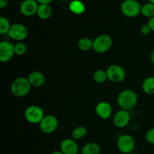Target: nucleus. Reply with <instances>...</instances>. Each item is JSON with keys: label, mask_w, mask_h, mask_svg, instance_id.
I'll list each match as a JSON object with an SVG mask.
<instances>
[{"label": "nucleus", "mask_w": 154, "mask_h": 154, "mask_svg": "<svg viewBox=\"0 0 154 154\" xmlns=\"http://www.w3.org/2000/svg\"><path fill=\"white\" fill-rule=\"evenodd\" d=\"M150 61L154 65V48L153 49V51H152L151 54H150Z\"/></svg>", "instance_id": "obj_31"}, {"label": "nucleus", "mask_w": 154, "mask_h": 154, "mask_svg": "<svg viewBox=\"0 0 154 154\" xmlns=\"http://www.w3.org/2000/svg\"><path fill=\"white\" fill-rule=\"evenodd\" d=\"M52 14V8L49 4H39L37 16L42 20H48Z\"/></svg>", "instance_id": "obj_17"}, {"label": "nucleus", "mask_w": 154, "mask_h": 154, "mask_svg": "<svg viewBox=\"0 0 154 154\" xmlns=\"http://www.w3.org/2000/svg\"><path fill=\"white\" fill-rule=\"evenodd\" d=\"M153 76H154V69H153Z\"/></svg>", "instance_id": "obj_36"}, {"label": "nucleus", "mask_w": 154, "mask_h": 154, "mask_svg": "<svg viewBox=\"0 0 154 154\" xmlns=\"http://www.w3.org/2000/svg\"><path fill=\"white\" fill-rule=\"evenodd\" d=\"M107 79H108V75H107L106 70L99 69V70H96L93 74V80L95 82L98 84H102L105 82Z\"/></svg>", "instance_id": "obj_23"}, {"label": "nucleus", "mask_w": 154, "mask_h": 154, "mask_svg": "<svg viewBox=\"0 0 154 154\" xmlns=\"http://www.w3.org/2000/svg\"><path fill=\"white\" fill-rule=\"evenodd\" d=\"M138 101V95L132 90H124L119 93L117 102L120 109L130 111L137 105Z\"/></svg>", "instance_id": "obj_1"}, {"label": "nucleus", "mask_w": 154, "mask_h": 154, "mask_svg": "<svg viewBox=\"0 0 154 154\" xmlns=\"http://www.w3.org/2000/svg\"><path fill=\"white\" fill-rule=\"evenodd\" d=\"M141 14L143 16L148 17L149 19L154 17V5L151 2H147L141 5Z\"/></svg>", "instance_id": "obj_22"}, {"label": "nucleus", "mask_w": 154, "mask_h": 154, "mask_svg": "<svg viewBox=\"0 0 154 154\" xmlns=\"http://www.w3.org/2000/svg\"><path fill=\"white\" fill-rule=\"evenodd\" d=\"M130 120L131 115L129 111L120 109L114 114L113 123L116 127L119 128V129H123L128 126Z\"/></svg>", "instance_id": "obj_11"}, {"label": "nucleus", "mask_w": 154, "mask_h": 154, "mask_svg": "<svg viewBox=\"0 0 154 154\" xmlns=\"http://www.w3.org/2000/svg\"><path fill=\"white\" fill-rule=\"evenodd\" d=\"M11 27V25L8 19L5 17H0V33L2 35L8 34Z\"/></svg>", "instance_id": "obj_24"}, {"label": "nucleus", "mask_w": 154, "mask_h": 154, "mask_svg": "<svg viewBox=\"0 0 154 154\" xmlns=\"http://www.w3.org/2000/svg\"><path fill=\"white\" fill-rule=\"evenodd\" d=\"M78 48L82 51H89L93 49V41L87 37L82 38L78 41Z\"/></svg>", "instance_id": "obj_20"}, {"label": "nucleus", "mask_w": 154, "mask_h": 154, "mask_svg": "<svg viewBox=\"0 0 154 154\" xmlns=\"http://www.w3.org/2000/svg\"><path fill=\"white\" fill-rule=\"evenodd\" d=\"M24 116L29 123L32 124H39L45 117V113L41 107L38 105H30L26 109Z\"/></svg>", "instance_id": "obj_5"}, {"label": "nucleus", "mask_w": 154, "mask_h": 154, "mask_svg": "<svg viewBox=\"0 0 154 154\" xmlns=\"http://www.w3.org/2000/svg\"><path fill=\"white\" fill-rule=\"evenodd\" d=\"M31 84L28 78L20 77L16 78L11 85V91L14 96L23 98L26 96L31 91Z\"/></svg>", "instance_id": "obj_2"}, {"label": "nucleus", "mask_w": 154, "mask_h": 154, "mask_svg": "<svg viewBox=\"0 0 154 154\" xmlns=\"http://www.w3.org/2000/svg\"><path fill=\"white\" fill-rule=\"evenodd\" d=\"M149 2H151V3H153V4L154 5V0H149Z\"/></svg>", "instance_id": "obj_34"}, {"label": "nucleus", "mask_w": 154, "mask_h": 154, "mask_svg": "<svg viewBox=\"0 0 154 154\" xmlns=\"http://www.w3.org/2000/svg\"><path fill=\"white\" fill-rule=\"evenodd\" d=\"M87 133V130L84 126H79L72 130V138L75 141H79L82 139L84 136H86Z\"/></svg>", "instance_id": "obj_21"}, {"label": "nucleus", "mask_w": 154, "mask_h": 154, "mask_svg": "<svg viewBox=\"0 0 154 154\" xmlns=\"http://www.w3.org/2000/svg\"><path fill=\"white\" fill-rule=\"evenodd\" d=\"M26 51L27 47L23 42H18L14 45V53L16 55L23 56L26 53Z\"/></svg>", "instance_id": "obj_25"}, {"label": "nucleus", "mask_w": 154, "mask_h": 154, "mask_svg": "<svg viewBox=\"0 0 154 154\" xmlns=\"http://www.w3.org/2000/svg\"><path fill=\"white\" fill-rule=\"evenodd\" d=\"M117 148L123 154L132 153L135 147V141L130 135H123L117 140Z\"/></svg>", "instance_id": "obj_6"}, {"label": "nucleus", "mask_w": 154, "mask_h": 154, "mask_svg": "<svg viewBox=\"0 0 154 154\" xmlns=\"http://www.w3.org/2000/svg\"><path fill=\"white\" fill-rule=\"evenodd\" d=\"M129 154H135V153H129Z\"/></svg>", "instance_id": "obj_35"}, {"label": "nucleus", "mask_w": 154, "mask_h": 154, "mask_svg": "<svg viewBox=\"0 0 154 154\" xmlns=\"http://www.w3.org/2000/svg\"><path fill=\"white\" fill-rule=\"evenodd\" d=\"M96 114L102 120H108L112 115V107L111 104L107 102H99L95 108Z\"/></svg>", "instance_id": "obj_13"}, {"label": "nucleus", "mask_w": 154, "mask_h": 154, "mask_svg": "<svg viewBox=\"0 0 154 154\" xmlns=\"http://www.w3.org/2000/svg\"><path fill=\"white\" fill-rule=\"evenodd\" d=\"M60 2H65L68 1V0H59Z\"/></svg>", "instance_id": "obj_33"}, {"label": "nucleus", "mask_w": 154, "mask_h": 154, "mask_svg": "<svg viewBox=\"0 0 154 154\" xmlns=\"http://www.w3.org/2000/svg\"><path fill=\"white\" fill-rule=\"evenodd\" d=\"M51 154H63V153L60 150V151H54L53 152V153H51Z\"/></svg>", "instance_id": "obj_32"}, {"label": "nucleus", "mask_w": 154, "mask_h": 154, "mask_svg": "<svg viewBox=\"0 0 154 154\" xmlns=\"http://www.w3.org/2000/svg\"><path fill=\"white\" fill-rule=\"evenodd\" d=\"M100 147L95 142L87 143L81 150V154H100Z\"/></svg>", "instance_id": "obj_18"}, {"label": "nucleus", "mask_w": 154, "mask_h": 154, "mask_svg": "<svg viewBox=\"0 0 154 154\" xmlns=\"http://www.w3.org/2000/svg\"><path fill=\"white\" fill-rule=\"evenodd\" d=\"M59 126V120L52 114L45 116L43 120L39 123L41 131L45 134H52L57 129Z\"/></svg>", "instance_id": "obj_7"}, {"label": "nucleus", "mask_w": 154, "mask_h": 154, "mask_svg": "<svg viewBox=\"0 0 154 154\" xmlns=\"http://www.w3.org/2000/svg\"><path fill=\"white\" fill-rule=\"evenodd\" d=\"M123 14L127 17H135L141 11V5L137 0H124L120 5Z\"/></svg>", "instance_id": "obj_4"}, {"label": "nucleus", "mask_w": 154, "mask_h": 154, "mask_svg": "<svg viewBox=\"0 0 154 154\" xmlns=\"http://www.w3.org/2000/svg\"><path fill=\"white\" fill-rule=\"evenodd\" d=\"M60 151L63 154H78L79 147L74 139L66 138L60 144Z\"/></svg>", "instance_id": "obj_14"}, {"label": "nucleus", "mask_w": 154, "mask_h": 154, "mask_svg": "<svg viewBox=\"0 0 154 154\" xmlns=\"http://www.w3.org/2000/svg\"><path fill=\"white\" fill-rule=\"evenodd\" d=\"M141 33H142V35H149L151 33L152 30L150 28L148 24H144V25L141 26Z\"/></svg>", "instance_id": "obj_27"}, {"label": "nucleus", "mask_w": 154, "mask_h": 154, "mask_svg": "<svg viewBox=\"0 0 154 154\" xmlns=\"http://www.w3.org/2000/svg\"><path fill=\"white\" fill-rule=\"evenodd\" d=\"M8 36L14 41L22 42L28 36V29L22 23H14L8 32Z\"/></svg>", "instance_id": "obj_9"}, {"label": "nucleus", "mask_w": 154, "mask_h": 154, "mask_svg": "<svg viewBox=\"0 0 154 154\" xmlns=\"http://www.w3.org/2000/svg\"><path fill=\"white\" fill-rule=\"evenodd\" d=\"M28 80L32 87H40L44 85L45 82V77L39 71H34L29 75Z\"/></svg>", "instance_id": "obj_15"}, {"label": "nucleus", "mask_w": 154, "mask_h": 154, "mask_svg": "<svg viewBox=\"0 0 154 154\" xmlns=\"http://www.w3.org/2000/svg\"><path fill=\"white\" fill-rule=\"evenodd\" d=\"M69 8L72 13L75 14H81L86 10L85 5L81 0H72L69 2Z\"/></svg>", "instance_id": "obj_16"}, {"label": "nucleus", "mask_w": 154, "mask_h": 154, "mask_svg": "<svg viewBox=\"0 0 154 154\" xmlns=\"http://www.w3.org/2000/svg\"><path fill=\"white\" fill-rule=\"evenodd\" d=\"M112 45V38L108 35H100L93 40V50L98 54H105L108 52Z\"/></svg>", "instance_id": "obj_3"}, {"label": "nucleus", "mask_w": 154, "mask_h": 154, "mask_svg": "<svg viewBox=\"0 0 154 154\" xmlns=\"http://www.w3.org/2000/svg\"><path fill=\"white\" fill-rule=\"evenodd\" d=\"M14 55V45L6 41L0 42V62L7 63L10 61Z\"/></svg>", "instance_id": "obj_10"}, {"label": "nucleus", "mask_w": 154, "mask_h": 154, "mask_svg": "<svg viewBox=\"0 0 154 154\" xmlns=\"http://www.w3.org/2000/svg\"><path fill=\"white\" fill-rule=\"evenodd\" d=\"M147 24L149 25L150 28L151 29L152 32H154V17H151V18H150V19H149Z\"/></svg>", "instance_id": "obj_28"}, {"label": "nucleus", "mask_w": 154, "mask_h": 154, "mask_svg": "<svg viewBox=\"0 0 154 154\" xmlns=\"http://www.w3.org/2000/svg\"><path fill=\"white\" fill-rule=\"evenodd\" d=\"M38 2V4H49L52 2L54 0H36Z\"/></svg>", "instance_id": "obj_30"}, {"label": "nucleus", "mask_w": 154, "mask_h": 154, "mask_svg": "<svg viewBox=\"0 0 154 154\" xmlns=\"http://www.w3.org/2000/svg\"><path fill=\"white\" fill-rule=\"evenodd\" d=\"M108 79L114 83H120L126 78L124 69L119 65H111L106 69Z\"/></svg>", "instance_id": "obj_8"}, {"label": "nucleus", "mask_w": 154, "mask_h": 154, "mask_svg": "<svg viewBox=\"0 0 154 154\" xmlns=\"http://www.w3.org/2000/svg\"><path fill=\"white\" fill-rule=\"evenodd\" d=\"M146 141L150 144H153L154 145V128L150 129L149 130L147 131L145 135Z\"/></svg>", "instance_id": "obj_26"}, {"label": "nucleus", "mask_w": 154, "mask_h": 154, "mask_svg": "<svg viewBox=\"0 0 154 154\" xmlns=\"http://www.w3.org/2000/svg\"><path fill=\"white\" fill-rule=\"evenodd\" d=\"M39 4L36 0H24L20 6L21 14L26 17H32L37 14Z\"/></svg>", "instance_id": "obj_12"}, {"label": "nucleus", "mask_w": 154, "mask_h": 154, "mask_svg": "<svg viewBox=\"0 0 154 154\" xmlns=\"http://www.w3.org/2000/svg\"><path fill=\"white\" fill-rule=\"evenodd\" d=\"M142 90L146 94L154 95V76L144 79L142 83Z\"/></svg>", "instance_id": "obj_19"}, {"label": "nucleus", "mask_w": 154, "mask_h": 154, "mask_svg": "<svg viewBox=\"0 0 154 154\" xmlns=\"http://www.w3.org/2000/svg\"><path fill=\"white\" fill-rule=\"evenodd\" d=\"M8 3V0H0V8L3 9Z\"/></svg>", "instance_id": "obj_29"}]
</instances>
